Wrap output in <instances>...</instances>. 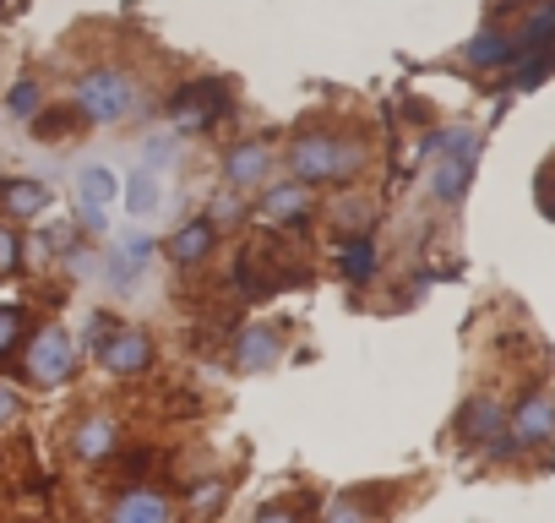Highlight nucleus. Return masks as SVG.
<instances>
[{
  "instance_id": "23",
  "label": "nucleus",
  "mask_w": 555,
  "mask_h": 523,
  "mask_svg": "<svg viewBox=\"0 0 555 523\" xmlns=\"http://www.w3.org/2000/svg\"><path fill=\"white\" fill-rule=\"evenodd\" d=\"M109 268H115V273H109V279H115V290H120V284H137V268L126 262V251H115V262H109Z\"/></svg>"
},
{
  "instance_id": "7",
  "label": "nucleus",
  "mask_w": 555,
  "mask_h": 523,
  "mask_svg": "<svg viewBox=\"0 0 555 523\" xmlns=\"http://www.w3.org/2000/svg\"><path fill=\"white\" fill-rule=\"evenodd\" d=\"M99 355H104V366H109V371H126V377H131V371H142V366H147V355H153V349H147V339H142V333H104Z\"/></svg>"
},
{
  "instance_id": "1",
  "label": "nucleus",
  "mask_w": 555,
  "mask_h": 523,
  "mask_svg": "<svg viewBox=\"0 0 555 523\" xmlns=\"http://www.w3.org/2000/svg\"><path fill=\"white\" fill-rule=\"evenodd\" d=\"M360 164H365V153L338 142V137H300L295 142V175L300 180H338V175H354Z\"/></svg>"
},
{
  "instance_id": "18",
  "label": "nucleus",
  "mask_w": 555,
  "mask_h": 523,
  "mask_svg": "<svg viewBox=\"0 0 555 523\" xmlns=\"http://www.w3.org/2000/svg\"><path fill=\"white\" fill-rule=\"evenodd\" d=\"M261 169H267V148H240V153L229 158V180H234V186H250Z\"/></svg>"
},
{
  "instance_id": "19",
  "label": "nucleus",
  "mask_w": 555,
  "mask_h": 523,
  "mask_svg": "<svg viewBox=\"0 0 555 523\" xmlns=\"http://www.w3.org/2000/svg\"><path fill=\"white\" fill-rule=\"evenodd\" d=\"M126 207H131V213H153V207H158V180H153L147 169L126 180Z\"/></svg>"
},
{
  "instance_id": "24",
  "label": "nucleus",
  "mask_w": 555,
  "mask_h": 523,
  "mask_svg": "<svg viewBox=\"0 0 555 523\" xmlns=\"http://www.w3.org/2000/svg\"><path fill=\"white\" fill-rule=\"evenodd\" d=\"M12 420H17V393L0 382V425H12Z\"/></svg>"
},
{
  "instance_id": "11",
  "label": "nucleus",
  "mask_w": 555,
  "mask_h": 523,
  "mask_svg": "<svg viewBox=\"0 0 555 523\" xmlns=\"http://www.w3.org/2000/svg\"><path fill=\"white\" fill-rule=\"evenodd\" d=\"M234 355H240L245 371H267V366L278 360V333H272V328H250V333H240Z\"/></svg>"
},
{
  "instance_id": "14",
  "label": "nucleus",
  "mask_w": 555,
  "mask_h": 523,
  "mask_svg": "<svg viewBox=\"0 0 555 523\" xmlns=\"http://www.w3.org/2000/svg\"><path fill=\"white\" fill-rule=\"evenodd\" d=\"M463 431H468V442H495L501 436V409L490 398H474L463 409Z\"/></svg>"
},
{
  "instance_id": "22",
  "label": "nucleus",
  "mask_w": 555,
  "mask_h": 523,
  "mask_svg": "<svg viewBox=\"0 0 555 523\" xmlns=\"http://www.w3.org/2000/svg\"><path fill=\"white\" fill-rule=\"evenodd\" d=\"M0 273H17V234L0 224Z\"/></svg>"
},
{
  "instance_id": "25",
  "label": "nucleus",
  "mask_w": 555,
  "mask_h": 523,
  "mask_svg": "<svg viewBox=\"0 0 555 523\" xmlns=\"http://www.w3.org/2000/svg\"><path fill=\"white\" fill-rule=\"evenodd\" d=\"M175 158V142H147V164H169Z\"/></svg>"
},
{
  "instance_id": "21",
  "label": "nucleus",
  "mask_w": 555,
  "mask_h": 523,
  "mask_svg": "<svg viewBox=\"0 0 555 523\" xmlns=\"http://www.w3.org/2000/svg\"><path fill=\"white\" fill-rule=\"evenodd\" d=\"M39 110V88L34 82H17L12 88V115H34Z\"/></svg>"
},
{
  "instance_id": "15",
  "label": "nucleus",
  "mask_w": 555,
  "mask_h": 523,
  "mask_svg": "<svg viewBox=\"0 0 555 523\" xmlns=\"http://www.w3.org/2000/svg\"><path fill=\"white\" fill-rule=\"evenodd\" d=\"M115 447V420H88L82 431H77V452L82 458H104Z\"/></svg>"
},
{
  "instance_id": "13",
  "label": "nucleus",
  "mask_w": 555,
  "mask_h": 523,
  "mask_svg": "<svg viewBox=\"0 0 555 523\" xmlns=\"http://www.w3.org/2000/svg\"><path fill=\"white\" fill-rule=\"evenodd\" d=\"M468 61L474 66H512L517 61V44L506 34H479V39H468Z\"/></svg>"
},
{
  "instance_id": "10",
  "label": "nucleus",
  "mask_w": 555,
  "mask_h": 523,
  "mask_svg": "<svg viewBox=\"0 0 555 523\" xmlns=\"http://www.w3.org/2000/svg\"><path fill=\"white\" fill-rule=\"evenodd\" d=\"M115 196H120V180H115L104 164H88V169L77 175V202H82V207H109Z\"/></svg>"
},
{
  "instance_id": "9",
  "label": "nucleus",
  "mask_w": 555,
  "mask_h": 523,
  "mask_svg": "<svg viewBox=\"0 0 555 523\" xmlns=\"http://www.w3.org/2000/svg\"><path fill=\"white\" fill-rule=\"evenodd\" d=\"M212 251V218H196V224H185L175 240H169V256L180 262V268H191V262H202Z\"/></svg>"
},
{
  "instance_id": "17",
  "label": "nucleus",
  "mask_w": 555,
  "mask_h": 523,
  "mask_svg": "<svg viewBox=\"0 0 555 523\" xmlns=\"http://www.w3.org/2000/svg\"><path fill=\"white\" fill-rule=\"evenodd\" d=\"M261 213H267V218H295V213H306V186H284V191H272V196L261 202Z\"/></svg>"
},
{
  "instance_id": "2",
  "label": "nucleus",
  "mask_w": 555,
  "mask_h": 523,
  "mask_svg": "<svg viewBox=\"0 0 555 523\" xmlns=\"http://www.w3.org/2000/svg\"><path fill=\"white\" fill-rule=\"evenodd\" d=\"M436 153H441V164H436L430 186H436L441 202H457L468 191V175H474V158H479V137L474 131H441Z\"/></svg>"
},
{
  "instance_id": "6",
  "label": "nucleus",
  "mask_w": 555,
  "mask_h": 523,
  "mask_svg": "<svg viewBox=\"0 0 555 523\" xmlns=\"http://www.w3.org/2000/svg\"><path fill=\"white\" fill-rule=\"evenodd\" d=\"M512 436H517V442H555V393L522 398V409H517V420H512Z\"/></svg>"
},
{
  "instance_id": "16",
  "label": "nucleus",
  "mask_w": 555,
  "mask_h": 523,
  "mask_svg": "<svg viewBox=\"0 0 555 523\" xmlns=\"http://www.w3.org/2000/svg\"><path fill=\"white\" fill-rule=\"evenodd\" d=\"M344 273H349L354 284H365V279L376 273V245H371V240H349V245H344Z\"/></svg>"
},
{
  "instance_id": "20",
  "label": "nucleus",
  "mask_w": 555,
  "mask_h": 523,
  "mask_svg": "<svg viewBox=\"0 0 555 523\" xmlns=\"http://www.w3.org/2000/svg\"><path fill=\"white\" fill-rule=\"evenodd\" d=\"M17 333H23V311L17 306H0V355L17 344Z\"/></svg>"
},
{
  "instance_id": "5",
  "label": "nucleus",
  "mask_w": 555,
  "mask_h": 523,
  "mask_svg": "<svg viewBox=\"0 0 555 523\" xmlns=\"http://www.w3.org/2000/svg\"><path fill=\"white\" fill-rule=\"evenodd\" d=\"M223 82H191L185 93H175V126L180 131H202L223 115Z\"/></svg>"
},
{
  "instance_id": "8",
  "label": "nucleus",
  "mask_w": 555,
  "mask_h": 523,
  "mask_svg": "<svg viewBox=\"0 0 555 523\" xmlns=\"http://www.w3.org/2000/svg\"><path fill=\"white\" fill-rule=\"evenodd\" d=\"M0 207L17 213V218H39L50 207V186H39V180H7V186H0Z\"/></svg>"
},
{
  "instance_id": "4",
  "label": "nucleus",
  "mask_w": 555,
  "mask_h": 523,
  "mask_svg": "<svg viewBox=\"0 0 555 523\" xmlns=\"http://www.w3.org/2000/svg\"><path fill=\"white\" fill-rule=\"evenodd\" d=\"M72 366H77V355H72V333H66V328H44V333L28 344V377H34L39 387L66 382Z\"/></svg>"
},
{
  "instance_id": "3",
  "label": "nucleus",
  "mask_w": 555,
  "mask_h": 523,
  "mask_svg": "<svg viewBox=\"0 0 555 523\" xmlns=\"http://www.w3.org/2000/svg\"><path fill=\"white\" fill-rule=\"evenodd\" d=\"M77 110L93 115V120H126L137 110V88L120 72H88L77 82Z\"/></svg>"
},
{
  "instance_id": "12",
  "label": "nucleus",
  "mask_w": 555,
  "mask_h": 523,
  "mask_svg": "<svg viewBox=\"0 0 555 523\" xmlns=\"http://www.w3.org/2000/svg\"><path fill=\"white\" fill-rule=\"evenodd\" d=\"M115 518L120 523H164L169 518V501L164 496H147V490H131L115 501Z\"/></svg>"
}]
</instances>
